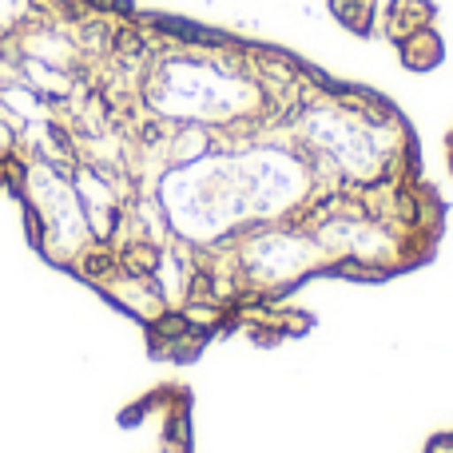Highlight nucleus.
Returning <instances> with one entry per match:
<instances>
[{
  "mask_svg": "<svg viewBox=\"0 0 453 453\" xmlns=\"http://www.w3.org/2000/svg\"><path fill=\"white\" fill-rule=\"evenodd\" d=\"M0 183L164 362L314 330V282L434 263L449 207L386 92L135 0H0Z\"/></svg>",
  "mask_w": 453,
  "mask_h": 453,
  "instance_id": "nucleus-1",
  "label": "nucleus"
},
{
  "mask_svg": "<svg viewBox=\"0 0 453 453\" xmlns=\"http://www.w3.org/2000/svg\"><path fill=\"white\" fill-rule=\"evenodd\" d=\"M386 40L410 72H434L446 60V44L438 32V8L430 0H390L378 12Z\"/></svg>",
  "mask_w": 453,
  "mask_h": 453,
  "instance_id": "nucleus-2",
  "label": "nucleus"
},
{
  "mask_svg": "<svg viewBox=\"0 0 453 453\" xmlns=\"http://www.w3.org/2000/svg\"><path fill=\"white\" fill-rule=\"evenodd\" d=\"M326 8L350 36L370 40L378 32V12H382L378 0H326Z\"/></svg>",
  "mask_w": 453,
  "mask_h": 453,
  "instance_id": "nucleus-3",
  "label": "nucleus"
},
{
  "mask_svg": "<svg viewBox=\"0 0 453 453\" xmlns=\"http://www.w3.org/2000/svg\"><path fill=\"white\" fill-rule=\"evenodd\" d=\"M422 453H453V430L434 434V438L426 441V449H422Z\"/></svg>",
  "mask_w": 453,
  "mask_h": 453,
  "instance_id": "nucleus-4",
  "label": "nucleus"
},
{
  "mask_svg": "<svg viewBox=\"0 0 453 453\" xmlns=\"http://www.w3.org/2000/svg\"><path fill=\"white\" fill-rule=\"evenodd\" d=\"M446 167H449V175H453V127H449V135H446Z\"/></svg>",
  "mask_w": 453,
  "mask_h": 453,
  "instance_id": "nucleus-5",
  "label": "nucleus"
}]
</instances>
